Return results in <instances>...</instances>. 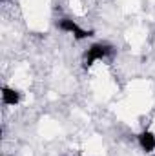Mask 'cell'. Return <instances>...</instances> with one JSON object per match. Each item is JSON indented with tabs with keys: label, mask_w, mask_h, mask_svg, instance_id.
Returning a JSON list of instances; mask_svg holds the SVG:
<instances>
[{
	"label": "cell",
	"mask_w": 155,
	"mask_h": 156,
	"mask_svg": "<svg viewBox=\"0 0 155 156\" xmlns=\"http://www.w3.org/2000/svg\"><path fill=\"white\" fill-rule=\"evenodd\" d=\"M20 93L17 91V89H13V87H9V85H4L2 87V104L4 105H17L18 102H20Z\"/></svg>",
	"instance_id": "4"
},
{
	"label": "cell",
	"mask_w": 155,
	"mask_h": 156,
	"mask_svg": "<svg viewBox=\"0 0 155 156\" xmlns=\"http://www.w3.org/2000/svg\"><path fill=\"white\" fill-rule=\"evenodd\" d=\"M137 142H139V145H141V149L144 153L150 154V153L155 151V134L150 129H144L142 133H139L137 134Z\"/></svg>",
	"instance_id": "3"
},
{
	"label": "cell",
	"mask_w": 155,
	"mask_h": 156,
	"mask_svg": "<svg viewBox=\"0 0 155 156\" xmlns=\"http://www.w3.org/2000/svg\"><path fill=\"white\" fill-rule=\"evenodd\" d=\"M57 27H59L60 31H64V33L73 35L75 40H86V38H89V37H93V31H91V29L80 27L77 22L71 20V18H60V20L57 22Z\"/></svg>",
	"instance_id": "2"
},
{
	"label": "cell",
	"mask_w": 155,
	"mask_h": 156,
	"mask_svg": "<svg viewBox=\"0 0 155 156\" xmlns=\"http://www.w3.org/2000/svg\"><path fill=\"white\" fill-rule=\"evenodd\" d=\"M2 2H7V0H2Z\"/></svg>",
	"instance_id": "5"
},
{
	"label": "cell",
	"mask_w": 155,
	"mask_h": 156,
	"mask_svg": "<svg viewBox=\"0 0 155 156\" xmlns=\"http://www.w3.org/2000/svg\"><path fill=\"white\" fill-rule=\"evenodd\" d=\"M113 53H115V47H113L112 44H108V42L91 44V45L86 49L84 56H82V67H84V69H89L95 62L104 60V58H110Z\"/></svg>",
	"instance_id": "1"
}]
</instances>
